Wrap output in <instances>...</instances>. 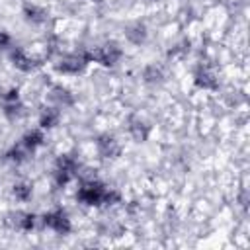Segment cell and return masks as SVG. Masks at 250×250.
Masks as SVG:
<instances>
[{
    "instance_id": "6da1fadb",
    "label": "cell",
    "mask_w": 250,
    "mask_h": 250,
    "mask_svg": "<svg viewBox=\"0 0 250 250\" xmlns=\"http://www.w3.org/2000/svg\"><path fill=\"white\" fill-rule=\"evenodd\" d=\"M76 201L86 207H111L121 203V191L105 186L98 178L80 180V186L76 189Z\"/></svg>"
},
{
    "instance_id": "7a4b0ae2",
    "label": "cell",
    "mask_w": 250,
    "mask_h": 250,
    "mask_svg": "<svg viewBox=\"0 0 250 250\" xmlns=\"http://www.w3.org/2000/svg\"><path fill=\"white\" fill-rule=\"evenodd\" d=\"M92 62L90 59V49H80V51H68V53H59L53 68L59 74H66V76H76L80 72L86 70V66Z\"/></svg>"
},
{
    "instance_id": "3957f363",
    "label": "cell",
    "mask_w": 250,
    "mask_h": 250,
    "mask_svg": "<svg viewBox=\"0 0 250 250\" xmlns=\"http://www.w3.org/2000/svg\"><path fill=\"white\" fill-rule=\"evenodd\" d=\"M90 59H92V62H98V64H102L105 68H111L117 62H121V59H123V47L117 41L109 39V41H105V43L90 49Z\"/></svg>"
},
{
    "instance_id": "277c9868",
    "label": "cell",
    "mask_w": 250,
    "mask_h": 250,
    "mask_svg": "<svg viewBox=\"0 0 250 250\" xmlns=\"http://www.w3.org/2000/svg\"><path fill=\"white\" fill-rule=\"evenodd\" d=\"M39 223H41L43 229H47V230H51V232H55L59 236H66L72 230V221H70L68 213L64 209H61V207L43 213L39 217Z\"/></svg>"
},
{
    "instance_id": "5b68a950",
    "label": "cell",
    "mask_w": 250,
    "mask_h": 250,
    "mask_svg": "<svg viewBox=\"0 0 250 250\" xmlns=\"http://www.w3.org/2000/svg\"><path fill=\"white\" fill-rule=\"evenodd\" d=\"M94 148H96V154L98 158L102 160H117L123 152V146L119 143V139L111 133H100L94 141Z\"/></svg>"
},
{
    "instance_id": "8992f818",
    "label": "cell",
    "mask_w": 250,
    "mask_h": 250,
    "mask_svg": "<svg viewBox=\"0 0 250 250\" xmlns=\"http://www.w3.org/2000/svg\"><path fill=\"white\" fill-rule=\"evenodd\" d=\"M2 113L8 121H18L25 115V105L20 98V90L18 88H8L2 96Z\"/></svg>"
},
{
    "instance_id": "52a82bcc",
    "label": "cell",
    "mask_w": 250,
    "mask_h": 250,
    "mask_svg": "<svg viewBox=\"0 0 250 250\" xmlns=\"http://www.w3.org/2000/svg\"><path fill=\"white\" fill-rule=\"evenodd\" d=\"M8 57H10V62L20 70V72H33L35 68H39L43 64V59L37 57V55H31L27 49L23 47H12L8 51Z\"/></svg>"
},
{
    "instance_id": "ba28073f",
    "label": "cell",
    "mask_w": 250,
    "mask_h": 250,
    "mask_svg": "<svg viewBox=\"0 0 250 250\" xmlns=\"http://www.w3.org/2000/svg\"><path fill=\"white\" fill-rule=\"evenodd\" d=\"M193 84L199 88V90H205V92H215L219 88V74L215 70V66H211L209 62H199L195 68H193Z\"/></svg>"
},
{
    "instance_id": "9c48e42d",
    "label": "cell",
    "mask_w": 250,
    "mask_h": 250,
    "mask_svg": "<svg viewBox=\"0 0 250 250\" xmlns=\"http://www.w3.org/2000/svg\"><path fill=\"white\" fill-rule=\"evenodd\" d=\"M125 133L135 143H146L148 137H150V133H152V127H150V123L143 115L129 113L127 119H125Z\"/></svg>"
},
{
    "instance_id": "30bf717a",
    "label": "cell",
    "mask_w": 250,
    "mask_h": 250,
    "mask_svg": "<svg viewBox=\"0 0 250 250\" xmlns=\"http://www.w3.org/2000/svg\"><path fill=\"white\" fill-rule=\"evenodd\" d=\"M37 223H39V217L31 211L16 209L6 215V225L16 232H31L37 227Z\"/></svg>"
},
{
    "instance_id": "8fae6325",
    "label": "cell",
    "mask_w": 250,
    "mask_h": 250,
    "mask_svg": "<svg viewBox=\"0 0 250 250\" xmlns=\"http://www.w3.org/2000/svg\"><path fill=\"white\" fill-rule=\"evenodd\" d=\"M45 100H47L49 105H55V107L61 109V111H62V109H68V107H72V105L76 104L74 94H72L66 86H62V84H53V86L47 90Z\"/></svg>"
},
{
    "instance_id": "7c38bea8",
    "label": "cell",
    "mask_w": 250,
    "mask_h": 250,
    "mask_svg": "<svg viewBox=\"0 0 250 250\" xmlns=\"http://www.w3.org/2000/svg\"><path fill=\"white\" fill-rule=\"evenodd\" d=\"M123 37H125L127 43H131V45H135V47H141V45H145L146 39H148V27H146L145 21L133 20V21L125 23V27H123Z\"/></svg>"
},
{
    "instance_id": "4fadbf2b",
    "label": "cell",
    "mask_w": 250,
    "mask_h": 250,
    "mask_svg": "<svg viewBox=\"0 0 250 250\" xmlns=\"http://www.w3.org/2000/svg\"><path fill=\"white\" fill-rule=\"evenodd\" d=\"M21 16L29 25H35V27L45 25L49 21V10L35 2H25L21 8Z\"/></svg>"
},
{
    "instance_id": "5bb4252c",
    "label": "cell",
    "mask_w": 250,
    "mask_h": 250,
    "mask_svg": "<svg viewBox=\"0 0 250 250\" xmlns=\"http://www.w3.org/2000/svg\"><path fill=\"white\" fill-rule=\"evenodd\" d=\"M61 117H62L61 109H57L55 105L45 104V105L41 107V111H39L37 123H39V127H41L43 131H51V129H55V127L61 123Z\"/></svg>"
},
{
    "instance_id": "9a60e30c",
    "label": "cell",
    "mask_w": 250,
    "mask_h": 250,
    "mask_svg": "<svg viewBox=\"0 0 250 250\" xmlns=\"http://www.w3.org/2000/svg\"><path fill=\"white\" fill-rule=\"evenodd\" d=\"M141 78H143V82H145L146 86H160V84H164V80H166V72H164L162 64H158V62H148V64L143 66Z\"/></svg>"
},
{
    "instance_id": "2e32d148",
    "label": "cell",
    "mask_w": 250,
    "mask_h": 250,
    "mask_svg": "<svg viewBox=\"0 0 250 250\" xmlns=\"http://www.w3.org/2000/svg\"><path fill=\"white\" fill-rule=\"evenodd\" d=\"M20 143L33 154L37 148H41L43 145H45V131L41 129V127H35V129H27L23 135H21V139H20Z\"/></svg>"
},
{
    "instance_id": "e0dca14e",
    "label": "cell",
    "mask_w": 250,
    "mask_h": 250,
    "mask_svg": "<svg viewBox=\"0 0 250 250\" xmlns=\"http://www.w3.org/2000/svg\"><path fill=\"white\" fill-rule=\"evenodd\" d=\"M53 168L62 170V172H68V174H72V176L76 178L82 166H80V162H78V158H76L74 154L62 152V154H59V156L55 158V166H53Z\"/></svg>"
},
{
    "instance_id": "ac0fdd59",
    "label": "cell",
    "mask_w": 250,
    "mask_h": 250,
    "mask_svg": "<svg viewBox=\"0 0 250 250\" xmlns=\"http://www.w3.org/2000/svg\"><path fill=\"white\" fill-rule=\"evenodd\" d=\"M29 156H31V152H29L21 143L12 145V146L4 152V160L10 162V164H14V166H21V164H25V162L29 160Z\"/></svg>"
},
{
    "instance_id": "d6986e66",
    "label": "cell",
    "mask_w": 250,
    "mask_h": 250,
    "mask_svg": "<svg viewBox=\"0 0 250 250\" xmlns=\"http://www.w3.org/2000/svg\"><path fill=\"white\" fill-rule=\"evenodd\" d=\"M12 197L18 201V203H27L31 201L33 197V184L27 182V180H20L12 186Z\"/></svg>"
},
{
    "instance_id": "ffe728a7",
    "label": "cell",
    "mask_w": 250,
    "mask_h": 250,
    "mask_svg": "<svg viewBox=\"0 0 250 250\" xmlns=\"http://www.w3.org/2000/svg\"><path fill=\"white\" fill-rule=\"evenodd\" d=\"M123 230H125V227L115 219H105V221L98 223V232L104 236H119Z\"/></svg>"
},
{
    "instance_id": "44dd1931",
    "label": "cell",
    "mask_w": 250,
    "mask_h": 250,
    "mask_svg": "<svg viewBox=\"0 0 250 250\" xmlns=\"http://www.w3.org/2000/svg\"><path fill=\"white\" fill-rule=\"evenodd\" d=\"M51 180H53V186L61 189V188H66V186L74 180V176H72V174H68V172H62V170L53 168V172H51Z\"/></svg>"
},
{
    "instance_id": "7402d4cb",
    "label": "cell",
    "mask_w": 250,
    "mask_h": 250,
    "mask_svg": "<svg viewBox=\"0 0 250 250\" xmlns=\"http://www.w3.org/2000/svg\"><path fill=\"white\" fill-rule=\"evenodd\" d=\"M14 47V39L6 29H0V51H10Z\"/></svg>"
},
{
    "instance_id": "603a6c76",
    "label": "cell",
    "mask_w": 250,
    "mask_h": 250,
    "mask_svg": "<svg viewBox=\"0 0 250 250\" xmlns=\"http://www.w3.org/2000/svg\"><path fill=\"white\" fill-rule=\"evenodd\" d=\"M145 2H156V0H145Z\"/></svg>"
},
{
    "instance_id": "cb8c5ba5",
    "label": "cell",
    "mask_w": 250,
    "mask_h": 250,
    "mask_svg": "<svg viewBox=\"0 0 250 250\" xmlns=\"http://www.w3.org/2000/svg\"><path fill=\"white\" fill-rule=\"evenodd\" d=\"M90 2H102V0H90Z\"/></svg>"
}]
</instances>
